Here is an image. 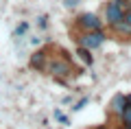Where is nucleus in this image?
<instances>
[{
  "mask_svg": "<svg viewBox=\"0 0 131 129\" xmlns=\"http://www.w3.org/2000/svg\"><path fill=\"white\" fill-rule=\"evenodd\" d=\"M63 57H57V59H52L50 64H46V70L52 74V77H57V79H63V77H68V74H72V61H70V57H68V53H61Z\"/></svg>",
  "mask_w": 131,
  "mask_h": 129,
  "instance_id": "f257e3e1",
  "label": "nucleus"
},
{
  "mask_svg": "<svg viewBox=\"0 0 131 129\" xmlns=\"http://www.w3.org/2000/svg\"><path fill=\"white\" fill-rule=\"evenodd\" d=\"M105 39H107V33H105L103 28H98V31H83V35L77 37L79 46L88 48V51H96V48H101L105 44Z\"/></svg>",
  "mask_w": 131,
  "mask_h": 129,
  "instance_id": "f03ea898",
  "label": "nucleus"
},
{
  "mask_svg": "<svg viewBox=\"0 0 131 129\" xmlns=\"http://www.w3.org/2000/svg\"><path fill=\"white\" fill-rule=\"evenodd\" d=\"M77 26L83 31H98V28H103V20L96 13H81L77 18Z\"/></svg>",
  "mask_w": 131,
  "mask_h": 129,
  "instance_id": "7ed1b4c3",
  "label": "nucleus"
},
{
  "mask_svg": "<svg viewBox=\"0 0 131 129\" xmlns=\"http://www.w3.org/2000/svg\"><path fill=\"white\" fill-rule=\"evenodd\" d=\"M125 15V9L122 7H118L116 2H112L109 0L107 5H105V13H103V22L107 24V26H112V24H116L118 20Z\"/></svg>",
  "mask_w": 131,
  "mask_h": 129,
  "instance_id": "20e7f679",
  "label": "nucleus"
},
{
  "mask_svg": "<svg viewBox=\"0 0 131 129\" xmlns=\"http://www.w3.org/2000/svg\"><path fill=\"white\" fill-rule=\"evenodd\" d=\"M46 61H48V51L46 48H42V51H37V53H33V57H31V68H35V70H46Z\"/></svg>",
  "mask_w": 131,
  "mask_h": 129,
  "instance_id": "39448f33",
  "label": "nucleus"
},
{
  "mask_svg": "<svg viewBox=\"0 0 131 129\" xmlns=\"http://www.w3.org/2000/svg\"><path fill=\"white\" fill-rule=\"evenodd\" d=\"M112 28L118 33V35H122V37H131V24H129V20H127L125 15H122L116 24H112Z\"/></svg>",
  "mask_w": 131,
  "mask_h": 129,
  "instance_id": "423d86ee",
  "label": "nucleus"
},
{
  "mask_svg": "<svg viewBox=\"0 0 131 129\" xmlns=\"http://www.w3.org/2000/svg\"><path fill=\"white\" fill-rule=\"evenodd\" d=\"M120 123H122V129H131V105L127 103L125 107H122V112L120 114Z\"/></svg>",
  "mask_w": 131,
  "mask_h": 129,
  "instance_id": "0eeeda50",
  "label": "nucleus"
},
{
  "mask_svg": "<svg viewBox=\"0 0 131 129\" xmlns=\"http://www.w3.org/2000/svg\"><path fill=\"white\" fill-rule=\"evenodd\" d=\"M125 105H127L125 94H116V96H114V101H112V112H114V114H120Z\"/></svg>",
  "mask_w": 131,
  "mask_h": 129,
  "instance_id": "6e6552de",
  "label": "nucleus"
},
{
  "mask_svg": "<svg viewBox=\"0 0 131 129\" xmlns=\"http://www.w3.org/2000/svg\"><path fill=\"white\" fill-rule=\"evenodd\" d=\"M79 57L85 61L88 66H92L94 64V57H92V51H88V48H83V46H79Z\"/></svg>",
  "mask_w": 131,
  "mask_h": 129,
  "instance_id": "1a4fd4ad",
  "label": "nucleus"
},
{
  "mask_svg": "<svg viewBox=\"0 0 131 129\" xmlns=\"http://www.w3.org/2000/svg\"><path fill=\"white\" fill-rule=\"evenodd\" d=\"M26 31H28V22H22L18 28H15V33H13V35H15V37H20V35H24Z\"/></svg>",
  "mask_w": 131,
  "mask_h": 129,
  "instance_id": "9d476101",
  "label": "nucleus"
},
{
  "mask_svg": "<svg viewBox=\"0 0 131 129\" xmlns=\"http://www.w3.org/2000/svg\"><path fill=\"white\" fill-rule=\"evenodd\" d=\"M88 101H90V98H81V101H79V103H77V105H74V107H72V110H74V112H81V110H83V107H85V105H88Z\"/></svg>",
  "mask_w": 131,
  "mask_h": 129,
  "instance_id": "9b49d317",
  "label": "nucleus"
},
{
  "mask_svg": "<svg viewBox=\"0 0 131 129\" xmlns=\"http://www.w3.org/2000/svg\"><path fill=\"white\" fill-rule=\"evenodd\" d=\"M55 118L59 120V123H63V125H68V118H66V116L61 114V112H55Z\"/></svg>",
  "mask_w": 131,
  "mask_h": 129,
  "instance_id": "f8f14e48",
  "label": "nucleus"
},
{
  "mask_svg": "<svg viewBox=\"0 0 131 129\" xmlns=\"http://www.w3.org/2000/svg\"><path fill=\"white\" fill-rule=\"evenodd\" d=\"M112 2H116V5L122 7V9H125V7H129V0H112Z\"/></svg>",
  "mask_w": 131,
  "mask_h": 129,
  "instance_id": "ddd939ff",
  "label": "nucleus"
},
{
  "mask_svg": "<svg viewBox=\"0 0 131 129\" xmlns=\"http://www.w3.org/2000/svg\"><path fill=\"white\" fill-rule=\"evenodd\" d=\"M39 26H42V28L48 26V18H46V15H42V18H39Z\"/></svg>",
  "mask_w": 131,
  "mask_h": 129,
  "instance_id": "4468645a",
  "label": "nucleus"
},
{
  "mask_svg": "<svg viewBox=\"0 0 131 129\" xmlns=\"http://www.w3.org/2000/svg\"><path fill=\"white\" fill-rule=\"evenodd\" d=\"M77 5V0H66V7H74Z\"/></svg>",
  "mask_w": 131,
  "mask_h": 129,
  "instance_id": "2eb2a0df",
  "label": "nucleus"
},
{
  "mask_svg": "<svg viewBox=\"0 0 131 129\" xmlns=\"http://www.w3.org/2000/svg\"><path fill=\"white\" fill-rule=\"evenodd\" d=\"M125 18L129 20V24H131V11H127V13H125Z\"/></svg>",
  "mask_w": 131,
  "mask_h": 129,
  "instance_id": "dca6fc26",
  "label": "nucleus"
},
{
  "mask_svg": "<svg viewBox=\"0 0 131 129\" xmlns=\"http://www.w3.org/2000/svg\"><path fill=\"white\" fill-rule=\"evenodd\" d=\"M125 98H127V103H129V105H131V94H127Z\"/></svg>",
  "mask_w": 131,
  "mask_h": 129,
  "instance_id": "f3484780",
  "label": "nucleus"
}]
</instances>
